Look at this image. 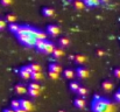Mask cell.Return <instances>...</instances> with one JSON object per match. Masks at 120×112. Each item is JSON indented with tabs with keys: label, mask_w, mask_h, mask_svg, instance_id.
<instances>
[{
	"label": "cell",
	"mask_w": 120,
	"mask_h": 112,
	"mask_svg": "<svg viewBox=\"0 0 120 112\" xmlns=\"http://www.w3.org/2000/svg\"><path fill=\"white\" fill-rule=\"evenodd\" d=\"M33 31H34V27L30 26L29 29H28L26 33H22V34H19V35H15V36H16L18 41H19L21 44H23V46H26V47H33V48H34L35 42H36L38 40H36V37L34 36Z\"/></svg>",
	"instance_id": "obj_1"
},
{
	"label": "cell",
	"mask_w": 120,
	"mask_h": 112,
	"mask_svg": "<svg viewBox=\"0 0 120 112\" xmlns=\"http://www.w3.org/2000/svg\"><path fill=\"white\" fill-rule=\"evenodd\" d=\"M110 102L103 97L94 96L92 103H91V110L92 112H107L110 109Z\"/></svg>",
	"instance_id": "obj_2"
},
{
	"label": "cell",
	"mask_w": 120,
	"mask_h": 112,
	"mask_svg": "<svg viewBox=\"0 0 120 112\" xmlns=\"http://www.w3.org/2000/svg\"><path fill=\"white\" fill-rule=\"evenodd\" d=\"M45 33H47V35H49V36L56 37L60 35L61 28H60L57 25H48L47 28H45Z\"/></svg>",
	"instance_id": "obj_3"
},
{
	"label": "cell",
	"mask_w": 120,
	"mask_h": 112,
	"mask_svg": "<svg viewBox=\"0 0 120 112\" xmlns=\"http://www.w3.org/2000/svg\"><path fill=\"white\" fill-rule=\"evenodd\" d=\"M19 75H20V77H21L22 79L28 81V79H30L32 70L29 69V67H28V66H25V67H22V68H20V69H19Z\"/></svg>",
	"instance_id": "obj_4"
},
{
	"label": "cell",
	"mask_w": 120,
	"mask_h": 112,
	"mask_svg": "<svg viewBox=\"0 0 120 112\" xmlns=\"http://www.w3.org/2000/svg\"><path fill=\"white\" fill-rule=\"evenodd\" d=\"M75 74H76V76H77L79 79H86V78L90 76L89 70H87L86 68H84V67H77L76 70H75Z\"/></svg>",
	"instance_id": "obj_5"
},
{
	"label": "cell",
	"mask_w": 120,
	"mask_h": 112,
	"mask_svg": "<svg viewBox=\"0 0 120 112\" xmlns=\"http://www.w3.org/2000/svg\"><path fill=\"white\" fill-rule=\"evenodd\" d=\"M54 48H55L54 43H52L51 41L45 40V44H44V48H43L42 53H43V54H47V55H51V53H52Z\"/></svg>",
	"instance_id": "obj_6"
},
{
	"label": "cell",
	"mask_w": 120,
	"mask_h": 112,
	"mask_svg": "<svg viewBox=\"0 0 120 112\" xmlns=\"http://www.w3.org/2000/svg\"><path fill=\"white\" fill-rule=\"evenodd\" d=\"M51 55H52L54 58L58 60V58H61V57L64 56V50H63L62 47H55L54 50H52V53H51Z\"/></svg>",
	"instance_id": "obj_7"
},
{
	"label": "cell",
	"mask_w": 120,
	"mask_h": 112,
	"mask_svg": "<svg viewBox=\"0 0 120 112\" xmlns=\"http://www.w3.org/2000/svg\"><path fill=\"white\" fill-rule=\"evenodd\" d=\"M71 60L74 61V63L75 64H78V66H83L84 63H85V61H86V57L84 56V55H75V56H71Z\"/></svg>",
	"instance_id": "obj_8"
},
{
	"label": "cell",
	"mask_w": 120,
	"mask_h": 112,
	"mask_svg": "<svg viewBox=\"0 0 120 112\" xmlns=\"http://www.w3.org/2000/svg\"><path fill=\"white\" fill-rule=\"evenodd\" d=\"M20 104H21V108L25 109L27 112L33 110V104L29 99H20Z\"/></svg>",
	"instance_id": "obj_9"
},
{
	"label": "cell",
	"mask_w": 120,
	"mask_h": 112,
	"mask_svg": "<svg viewBox=\"0 0 120 112\" xmlns=\"http://www.w3.org/2000/svg\"><path fill=\"white\" fill-rule=\"evenodd\" d=\"M74 105L77 108V109H84L85 108V105H86V102H85V99H84V97H77L75 100H74Z\"/></svg>",
	"instance_id": "obj_10"
},
{
	"label": "cell",
	"mask_w": 120,
	"mask_h": 112,
	"mask_svg": "<svg viewBox=\"0 0 120 112\" xmlns=\"http://www.w3.org/2000/svg\"><path fill=\"white\" fill-rule=\"evenodd\" d=\"M33 33H34V36L36 37V40H47V33H44L39 28H34Z\"/></svg>",
	"instance_id": "obj_11"
},
{
	"label": "cell",
	"mask_w": 120,
	"mask_h": 112,
	"mask_svg": "<svg viewBox=\"0 0 120 112\" xmlns=\"http://www.w3.org/2000/svg\"><path fill=\"white\" fill-rule=\"evenodd\" d=\"M14 90H15V93H18V95H25V93H27V88L23 84H21V83L16 84L14 86Z\"/></svg>",
	"instance_id": "obj_12"
},
{
	"label": "cell",
	"mask_w": 120,
	"mask_h": 112,
	"mask_svg": "<svg viewBox=\"0 0 120 112\" xmlns=\"http://www.w3.org/2000/svg\"><path fill=\"white\" fill-rule=\"evenodd\" d=\"M42 14L47 18H52L55 15V11L51 7H43L42 8Z\"/></svg>",
	"instance_id": "obj_13"
},
{
	"label": "cell",
	"mask_w": 120,
	"mask_h": 112,
	"mask_svg": "<svg viewBox=\"0 0 120 112\" xmlns=\"http://www.w3.org/2000/svg\"><path fill=\"white\" fill-rule=\"evenodd\" d=\"M63 76L67 79H74V77L76 76V74H75V70H72L70 68H67V69L63 70Z\"/></svg>",
	"instance_id": "obj_14"
},
{
	"label": "cell",
	"mask_w": 120,
	"mask_h": 112,
	"mask_svg": "<svg viewBox=\"0 0 120 112\" xmlns=\"http://www.w3.org/2000/svg\"><path fill=\"white\" fill-rule=\"evenodd\" d=\"M49 71H54V73H57V74H61L62 73V67L58 64V63H50L49 64Z\"/></svg>",
	"instance_id": "obj_15"
},
{
	"label": "cell",
	"mask_w": 120,
	"mask_h": 112,
	"mask_svg": "<svg viewBox=\"0 0 120 112\" xmlns=\"http://www.w3.org/2000/svg\"><path fill=\"white\" fill-rule=\"evenodd\" d=\"M101 88H103L104 91L110 92V91H112V89H113V83H112L111 81H104V82L101 83Z\"/></svg>",
	"instance_id": "obj_16"
},
{
	"label": "cell",
	"mask_w": 120,
	"mask_h": 112,
	"mask_svg": "<svg viewBox=\"0 0 120 112\" xmlns=\"http://www.w3.org/2000/svg\"><path fill=\"white\" fill-rule=\"evenodd\" d=\"M72 6L76 11H83L85 8V5L83 2V0H74L72 1Z\"/></svg>",
	"instance_id": "obj_17"
},
{
	"label": "cell",
	"mask_w": 120,
	"mask_h": 112,
	"mask_svg": "<svg viewBox=\"0 0 120 112\" xmlns=\"http://www.w3.org/2000/svg\"><path fill=\"white\" fill-rule=\"evenodd\" d=\"M83 2H84L85 7H90V8L91 7H97L100 4L99 0H83Z\"/></svg>",
	"instance_id": "obj_18"
},
{
	"label": "cell",
	"mask_w": 120,
	"mask_h": 112,
	"mask_svg": "<svg viewBox=\"0 0 120 112\" xmlns=\"http://www.w3.org/2000/svg\"><path fill=\"white\" fill-rule=\"evenodd\" d=\"M44 44H45V40H38V41L35 42L34 48H35L38 51L42 53V50H43V48H44Z\"/></svg>",
	"instance_id": "obj_19"
},
{
	"label": "cell",
	"mask_w": 120,
	"mask_h": 112,
	"mask_svg": "<svg viewBox=\"0 0 120 112\" xmlns=\"http://www.w3.org/2000/svg\"><path fill=\"white\" fill-rule=\"evenodd\" d=\"M58 44H60V47H63V48L68 47V46L70 44V40H69V37H67V36L61 37V39L58 40Z\"/></svg>",
	"instance_id": "obj_20"
},
{
	"label": "cell",
	"mask_w": 120,
	"mask_h": 112,
	"mask_svg": "<svg viewBox=\"0 0 120 112\" xmlns=\"http://www.w3.org/2000/svg\"><path fill=\"white\" fill-rule=\"evenodd\" d=\"M43 78L42 76V73L41 71H35V73H32V76H30V79H33V82H39Z\"/></svg>",
	"instance_id": "obj_21"
},
{
	"label": "cell",
	"mask_w": 120,
	"mask_h": 112,
	"mask_svg": "<svg viewBox=\"0 0 120 112\" xmlns=\"http://www.w3.org/2000/svg\"><path fill=\"white\" fill-rule=\"evenodd\" d=\"M19 27H20V25H18L16 22H13V23H9V25H8V31H9L11 33L15 34V33L18 32Z\"/></svg>",
	"instance_id": "obj_22"
},
{
	"label": "cell",
	"mask_w": 120,
	"mask_h": 112,
	"mask_svg": "<svg viewBox=\"0 0 120 112\" xmlns=\"http://www.w3.org/2000/svg\"><path fill=\"white\" fill-rule=\"evenodd\" d=\"M76 93L79 96V97H85L86 95H87V89L85 88V86H80L78 88V90L76 91Z\"/></svg>",
	"instance_id": "obj_23"
},
{
	"label": "cell",
	"mask_w": 120,
	"mask_h": 112,
	"mask_svg": "<svg viewBox=\"0 0 120 112\" xmlns=\"http://www.w3.org/2000/svg\"><path fill=\"white\" fill-rule=\"evenodd\" d=\"M79 88V83L78 82H75V81H71L70 84H69V89L72 91V92H76Z\"/></svg>",
	"instance_id": "obj_24"
},
{
	"label": "cell",
	"mask_w": 120,
	"mask_h": 112,
	"mask_svg": "<svg viewBox=\"0 0 120 112\" xmlns=\"http://www.w3.org/2000/svg\"><path fill=\"white\" fill-rule=\"evenodd\" d=\"M16 15H14V14H7L6 15V18H5V21H7V22H9V23H13V22H16Z\"/></svg>",
	"instance_id": "obj_25"
},
{
	"label": "cell",
	"mask_w": 120,
	"mask_h": 112,
	"mask_svg": "<svg viewBox=\"0 0 120 112\" xmlns=\"http://www.w3.org/2000/svg\"><path fill=\"white\" fill-rule=\"evenodd\" d=\"M27 93L30 96V97H33V98H36V97H39V95H40V90H33V89H27Z\"/></svg>",
	"instance_id": "obj_26"
},
{
	"label": "cell",
	"mask_w": 120,
	"mask_h": 112,
	"mask_svg": "<svg viewBox=\"0 0 120 112\" xmlns=\"http://www.w3.org/2000/svg\"><path fill=\"white\" fill-rule=\"evenodd\" d=\"M11 108H12L13 110H16V109L21 108V104H20V99H13V100L11 102Z\"/></svg>",
	"instance_id": "obj_27"
},
{
	"label": "cell",
	"mask_w": 120,
	"mask_h": 112,
	"mask_svg": "<svg viewBox=\"0 0 120 112\" xmlns=\"http://www.w3.org/2000/svg\"><path fill=\"white\" fill-rule=\"evenodd\" d=\"M29 69L32 70V73H35V71H41V66L38 63H32V64H28Z\"/></svg>",
	"instance_id": "obj_28"
},
{
	"label": "cell",
	"mask_w": 120,
	"mask_h": 112,
	"mask_svg": "<svg viewBox=\"0 0 120 112\" xmlns=\"http://www.w3.org/2000/svg\"><path fill=\"white\" fill-rule=\"evenodd\" d=\"M27 89H33V90H41V86L40 84L38 83V82H33V83H30L28 86H27Z\"/></svg>",
	"instance_id": "obj_29"
},
{
	"label": "cell",
	"mask_w": 120,
	"mask_h": 112,
	"mask_svg": "<svg viewBox=\"0 0 120 112\" xmlns=\"http://www.w3.org/2000/svg\"><path fill=\"white\" fill-rule=\"evenodd\" d=\"M58 77H60V74L54 73V71H49V78H50V79L56 81V79H58Z\"/></svg>",
	"instance_id": "obj_30"
},
{
	"label": "cell",
	"mask_w": 120,
	"mask_h": 112,
	"mask_svg": "<svg viewBox=\"0 0 120 112\" xmlns=\"http://www.w3.org/2000/svg\"><path fill=\"white\" fill-rule=\"evenodd\" d=\"M0 4L4 6V7H8L13 4V0H0Z\"/></svg>",
	"instance_id": "obj_31"
},
{
	"label": "cell",
	"mask_w": 120,
	"mask_h": 112,
	"mask_svg": "<svg viewBox=\"0 0 120 112\" xmlns=\"http://www.w3.org/2000/svg\"><path fill=\"white\" fill-rule=\"evenodd\" d=\"M113 75L116 76V78L120 79V68H116V69L113 70Z\"/></svg>",
	"instance_id": "obj_32"
},
{
	"label": "cell",
	"mask_w": 120,
	"mask_h": 112,
	"mask_svg": "<svg viewBox=\"0 0 120 112\" xmlns=\"http://www.w3.org/2000/svg\"><path fill=\"white\" fill-rule=\"evenodd\" d=\"M5 28H6V21L0 19V31H4Z\"/></svg>",
	"instance_id": "obj_33"
},
{
	"label": "cell",
	"mask_w": 120,
	"mask_h": 112,
	"mask_svg": "<svg viewBox=\"0 0 120 112\" xmlns=\"http://www.w3.org/2000/svg\"><path fill=\"white\" fill-rule=\"evenodd\" d=\"M114 100H116V103H120V90L114 93Z\"/></svg>",
	"instance_id": "obj_34"
},
{
	"label": "cell",
	"mask_w": 120,
	"mask_h": 112,
	"mask_svg": "<svg viewBox=\"0 0 120 112\" xmlns=\"http://www.w3.org/2000/svg\"><path fill=\"white\" fill-rule=\"evenodd\" d=\"M97 55L101 57V56H104V55H105V53H104L103 50H100V49H98V50H97Z\"/></svg>",
	"instance_id": "obj_35"
},
{
	"label": "cell",
	"mask_w": 120,
	"mask_h": 112,
	"mask_svg": "<svg viewBox=\"0 0 120 112\" xmlns=\"http://www.w3.org/2000/svg\"><path fill=\"white\" fill-rule=\"evenodd\" d=\"M2 112H15V110H13L12 108H8V109H4Z\"/></svg>",
	"instance_id": "obj_36"
},
{
	"label": "cell",
	"mask_w": 120,
	"mask_h": 112,
	"mask_svg": "<svg viewBox=\"0 0 120 112\" xmlns=\"http://www.w3.org/2000/svg\"><path fill=\"white\" fill-rule=\"evenodd\" d=\"M15 112H27L25 109H22V108H19V109H16L15 110Z\"/></svg>",
	"instance_id": "obj_37"
},
{
	"label": "cell",
	"mask_w": 120,
	"mask_h": 112,
	"mask_svg": "<svg viewBox=\"0 0 120 112\" xmlns=\"http://www.w3.org/2000/svg\"><path fill=\"white\" fill-rule=\"evenodd\" d=\"M99 1H100V4H107L110 0H99Z\"/></svg>",
	"instance_id": "obj_38"
},
{
	"label": "cell",
	"mask_w": 120,
	"mask_h": 112,
	"mask_svg": "<svg viewBox=\"0 0 120 112\" xmlns=\"http://www.w3.org/2000/svg\"><path fill=\"white\" fill-rule=\"evenodd\" d=\"M60 112H64V111H60Z\"/></svg>",
	"instance_id": "obj_39"
}]
</instances>
